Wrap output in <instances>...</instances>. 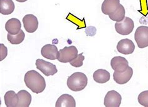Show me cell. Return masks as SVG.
<instances>
[{
  "instance_id": "17",
  "label": "cell",
  "mask_w": 148,
  "mask_h": 107,
  "mask_svg": "<svg viewBox=\"0 0 148 107\" xmlns=\"http://www.w3.org/2000/svg\"><path fill=\"white\" fill-rule=\"evenodd\" d=\"M4 99H5V103L7 107L18 106L19 97L18 94L15 93L14 91L11 90L7 92L4 96Z\"/></svg>"
},
{
  "instance_id": "23",
  "label": "cell",
  "mask_w": 148,
  "mask_h": 107,
  "mask_svg": "<svg viewBox=\"0 0 148 107\" xmlns=\"http://www.w3.org/2000/svg\"><path fill=\"white\" fill-rule=\"evenodd\" d=\"M138 100L141 105L148 107V90L144 91L140 93L138 95Z\"/></svg>"
},
{
  "instance_id": "12",
  "label": "cell",
  "mask_w": 148,
  "mask_h": 107,
  "mask_svg": "<svg viewBox=\"0 0 148 107\" xmlns=\"http://www.w3.org/2000/svg\"><path fill=\"white\" fill-rule=\"evenodd\" d=\"M41 53L44 58L51 60H54L58 58V50L57 47L54 45L48 44L43 46L41 48Z\"/></svg>"
},
{
  "instance_id": "6",
  "label": "cell",
  "mask_w": 148,
  "mask_h": 107,
  "mask_svg": "<svg viewBox=\"0 0 148 107\" xmlns=\"http://www.w3.org/2000/svg\"><path fill=\"white\" fill-rule=\"evenodd\" d=\"M36 68L40 70L46 76H53L58 72L55 65L43 60L42 59H38L36 61Z\"/></svg>"
},
{
  "instance_id": "7",
  "label": "cell",
  "mask_w": 148,
  "mask_h": 107,
  "mask_svg": "<svg viewBox=\"0 0 148 107\" xmlns=\"http://www.w3.org/2000/svg\"><path fill=\"white\" fill-rule=\"evenodd\" d=\"M122 97L115 90L108 92L104 98V105L106 107H119L121 104Z\"/></svg>"
},
{
  "instance_id": "19",
  "label": "cell",
  "mask_w": 148,
  "mask_h": 107,
  "mask_svg": "<svg viewBox=\"0 0 148 107\" xmlns=\"http://www.w3.org/2000/svg\"><path fill=\"white\" fill-rule=\"evenodd\" d=\"M14 10V4L12 0H0V13L9 15Z\"/></svg>"
},
{
  "instance_id": "16",
  "label": "cell",
  "mask_w": 148,
  "mask_h": 107,
  "mask_svg": "<svg viewBox=\"0 0 148 107\" xmlns=\"http://www.w3.org/2000/svg\"><path fill=\"white\" fill-rule=\"evenodd\" d=\"M17 94L19 97L17 107H29L32 100L31 94L25 90H20Z\"/></svg>"
},
{
  "instance_id": "11",
  "label": "cell",
  "mask_w": 148,
  "mask_h": 107,
  "mask_svg": "<svg viewBox=\"0 0 148 107\" xmlns=\"http://www.w3.org/2000/svg\"><path fill=\"white\" fill-rule=\"evenodd\" d=\"M111 66L112 69L117 72H123L129 67L127 59L122 57H115L111 59Z\"/></svg>"
},
{
  "instance_id": "13",
  "label": "cell",
  "mask_w": 148,
  "mask_h": 107,
  "mask_svg": "<svg viewBox=\"0 0 148 107\" xmlns=\"http://www.w3.org/2000/svg\"><path fill=\"white\" fill-rule=\"evenodd\" d=\"M119 4L120 0H104L101 6V11L104 14L110 15L116 10Z\"/></svg>"
},
{
  "instance_id": "5",
  "label": "cell",
  "mask_w": 148,
  "mask_h": 107,
  "mask_svg": "<svg viewBox=\"0 0 148 107\" xmlns=\"http://www.w3.org/2000/svg\"><path fill=\"white\" fill-rule=\"evenodd\" d=\"M134 39L139 48L148 46V27L141 26L138 27L134 33Z\"/></svg>"
},
{
  "instance_id": "18",
  "label": "cell",
  "mask_w": 148,
  "mask_h": 107,
  "mask_svg": "<svg viewBox=\"0 0 148 107\" xmlns=\"http://www.w3.org/2000/svg\"><path fill=\"white\" fill-rule=\"evenodd\" d=\"M93 79L98 83H105L110 80V73L106 70L98 69L93 73Z\"/></svg>"
},
{
  "instance_id": "10",
  "label": "cell",
  "mask_w": 148,
  "mask_h": 107,
  "mask_svg": "<svg viewBox=\"0 0 148 107\" xmlns=\"http://www.w3.org/2000/svg\"><path fill=\"white\" fill-rule=\"evenodd\" d=\"M133 75V70L130 66L123 72L119 73L114 71L113 73V79L116 83L119 85L126 84L129 81Z\"/></svg>"
},
{
  "instance_id": "14",
  "label": "cell",
  "mask_w": 148,
  "mask_h": 107,
  "mask_svg": "<svg viewBox=\"0 0 148 107\" xmlns=\"http://www.w3.org/2000/svg\"><path fill=\"white\" fill-rule=\"evenodd\" d=\"M56 107H75L76 101L71 95L63 94L58 98L56 102Z\"/></svg>"
},
{
  "instance_id": "9",
  "label": "cell",
  "mask_w": 148,
  "mask_h": 107,
  "mask_svg": "<svg viewBox=\"0 0 148 107\" xmlns=\"http://www.w3.org/2000/svg\"><path fill=\"white\" fill-rule=\"evenodd\" d=\"M118 52L123 55H130L134 52L135 45L131 39L125 38L120 40L117 45Z\"/></svg>"
},
{
  "instance_id": "24",
  "label": "cell",
  "mask_w": 148,
  "mask_h": 107,
  "mask_svg": "<svg viewBox=\"0 0 148 107\" xmlns=\"http://www.w3.org/2000/svg\"><path fill=\"white\" fill-rule=\"evenodd\" d=\"M8 55L7 48L3 44H0V61H3Z\"/></svg>"
},
{
  "instance_id": "3",
  "label": "cell",
  "mask_w": 148,
  "mask_h": 107,
  "mask_svg": "<svg viewBox=\"0 0 148 107\" xmlns=\"http://www.w3.org/2000/svg\"><path fill=\"white\" fill-rule=\"evenodd\" d=\"M78 55V50L75 46H65L58 51L57 59L61 63H68L73 60Z\"/></svg>"
},
{
  "instance_id": "8",
  "label": "cell",
  "mask_w": 148,
  "mask_h": 107,
  "mask_svg": "<svg viewBox=\"0 0 148 107\" xmlns=\"http://www.w3.org/2000/svg\"><path fill=\"white\" fill-rule=\"evenodd\" d=\"M23 23L25 30L29 33L35 32L39 25L37 18L32 14L25 15L23 18Z\"/></svg>"
},
{
  "instance_id": "20",
  "label": "cell",
  "mask_w": 148,
  "mask_h": 107,
  "mask_svg": "<svg viewBox=\"0 0 148 107\" xmlns=\"http://www.w3.org/2000/svg\"><path fill=\"white\" fill-rule=\"evenodd\" d=\"M125 9H124V6L119 4L118 8L116 10L113 12L112 14L109 15V17L112 21H115L116 22H120L123 21L125 18Z\"/></svg>"
},
{
  "instance_id": "1",
  "label": "cell",
  "mask_w": 148,
  "mask_h": 107,
  "mask_svg": "<svg viewBox=\"0 0 148 107\" xmlns=\"http://www.w3.org/2000/svg\"><path fill=\"white\" fill-rule=\"evenodd\" d=\"M25 85L33 93H42L46 88V81L43 77L35 70H30L25 75Z\"/></svg>"
},
{
  "instance_id": "15",
  "label": "cell",
  "mask_w": 148,
  "mask_h": 107,
  "mask_svg": "<svg viewBox=\"0 0 148 107\" xmlns=\"http://www.w3.org/2000/svg\"><path fill=\"white\" fill-rule=\"evenodd\" d=\"M21 28L20 21L17 18H11L5 24V30L8 33L11 35H16Z\"/></svg>"
},
{
  "instance_id": "22",
  "label": "cell",
  "mask_w": 148,
  "mask_h": 107,
  "mask_svg": "<svg viewBox=\"0 0 148 107\" xmlns=\"http://www.w3.org/2000/svg\"><path fill=\"white\" fill-rule=\"evenodd\" d=\"M84 59V57L83 55V53H81L80 54H78L77 57L70 61L69 63L71 66L76 67V68H79V67H81L83 65V61Z\"/></svg>"
},
{
  "instance_id": "25",
  "label": "cell",
  "mask_w": 148,
  "mask_h": 107,
  "mask_svg": "<svg viewBox=\"0 0 148 107\" xmlns=\"http://www.w3.org/2000/svg\"><path fill=\"white\" fill-rule=\"evenodd\" d=\"M16 1H18L19 3H23V2H26L28 1V0H16Z\"/></svg>"
},
{
  "instance_id": "2",
  "label": "cell",
  "mask_w": 148,
  "mask_h": 107,
  "mask_svg": "<svg viewBox=\"0 0 148 107\" xmlns=\"http://www.w3.org/2000/svg\"><path fill=\"white\" fill-rule=\"evenodd\" d=\"M88 85V78L84 73L76 72L69 77L67 80L68 88L73 92L83 90Z\"/></svg>"
},
{
  "instance_id": "21",
  "label": "cell",
  "mask_w": 148,
  "mask_h": 107,
  "mask_svg": "<svg viewBox=\"0 0 148 107\" xmlns=\"http://www.w3.org/2000/svg\"><path fill=\"white\" fill-rule=\"evenodd\" d=\"M25 34L21 30L16 35H11L10 33L7 35L8 40L12 45L20 44L25 39Z\"/></svg>"
},
{
  "instance_id": "4",
  "label": "cell",
  "mask_w": 148,
  "mask_h": 107,
  "mask_svg": "<svg viewBox=\"0 0 148 107\" xmlns=\"http://www.w3.org/2000/svg\"><path fill=\"white\" fill-rule=\"evenodd\" d=\"M134 28L133 20L130 18L125 17L123 21L115 23L116 32L121 35H128L132 33Z\"/></svg>"
}]
</instances>
